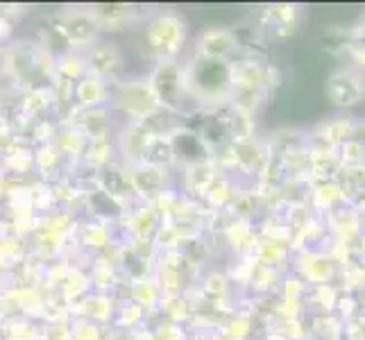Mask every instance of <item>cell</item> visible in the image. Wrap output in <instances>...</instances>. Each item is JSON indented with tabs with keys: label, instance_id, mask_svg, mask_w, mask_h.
<instances>
[{
	"label": "cell",
	"instance_id": "cell-24",
	"mask_svg": "<svg viewBox=\"0 0 365 340\" xmlns=\"http://www.w3.org/2000/svg\"><path fill=\"white\" fill-rule=\"evenodd\" d=\"M313 297H318V304L322 309H334L338 302V291L334 288V284L313 286Z\"/></svg>",
	"mask_w": 365,
	"mask_h": 340
},
{
	"label": "cell",
	"instance_id": "cell-23",
	"mask_svg": "<svg viewBox=\"0 0 365 340\" xmlns=\"http://www.w3.org/2000/svg\"><path fill=\"white\" fill-rule=\"evenodd\" d=\"M71 340H100V329L98 324L89 320H80L71 326Z\"/></svg>",
	"mask_w": 365,
	"mask_h": 340
},
{
	"label": "cell",
	"instance_id": "cell-5",
	"mask_svg": "<svg viewBox=\"0 0 365 340\" xmlns=\"http://www.w3.org/2000/svg\"><path fill=\"white\" fill-rule=\"evenodd\" d=\"M53 30L61 36V41L68 46V50H84L98 39L100 25L96 23L89 9H73L55 19Z\"/></svg>",
	"mask_w": 365,
	"mask_h": 340
},
{
	"label": "cell",
	"instance_id": "cell-8",
	"mask_svg": "<svg viewBox=\"0 0 365 340\" xmlns=\"http://www.w3.org/2000/svg\"><path fill=\"white\" fill-rule=\"evenodd\" d=\"M295 268L302 274V282H309V286H322V284H331L336 274V261L327 252L304 249L295 259Z\"/></svg>",
	"mask_w": 365,
	"mask_h": 340
},
{
	"label": "cell",
	"instance_id": "cell-16",
	"mask_svg": "<svg viewBox=\"0 0 365 340\" xmlns=\"http://www.w3.org/2000/svg\"><path fill=\"white\" fill-rule=\"evenodd\" d=\"M89 11L100 30H120L136 16V9L132 5H93Z\"/></svg>",
	"mask_w": 365,
	"mask_h": 340
},
{
	"label": "cell",
	"instance_id": "cell-14",
	"mask_svg": "<svg viewBox=\"0 0 365 340\" xmlns=\"http://www.w3.org/2000/svg\"><path fill=\"white\" fill-rule=\"evenodd\" d=\"M351 130H354V120L347 116H334L329 120L320 123L318 128L313 130L311 138H318V141H322L324 145L336 150L351 136Z\"/></svg>",
	"mask_w": 365,
	"mask_h": 340
},
{
	"label": "cell",
	"instance_id": "cell-9",
	"mask_svg": "<svg viewBox=\"0 0 365 340\" xmlns=\"http://www.w3.org/2000/svg\"><path fill=\"white\" fill-rule=\"evenodd\" d=\"M170 145H173V157L186 163L188 168L211 161V150L197 132H188L184 128H178L170 134Z\"/></svg>",
	"mask_w": 365,
	"mask_h": 340
},
{
	"label": "cell",
	"instance_id": "cell-4",
	"mask_svg": "<svg viewBox=\"0 0 365 340\" xmlns=\"http://www.w3.org/2000/svg\"><path fill=\"white\" fill-rule=\"evenodd\" d=\"M148 82L153 86V91L157 96V103L161 109L168 111H182V103L188 96L186 89V73L184 66H180L178 61H157V66L153 73L148 75Z\"/></svg>",
	"mask_w": 365,
	"mask_h": 340
},
{
	"label": "cell",
	"instance_id": "cell-13",
	"mask_svg": "<svg viewBox=\"0 0 365 340\" xmlns=\"http://www.w3.org/2000/svg\"><path fill=\"white\" fill-rule=\"evenodd\" d=\"M299 19V7L297 5H288V3H277L268 5L263 9V25L274 32L277 36H286L295 30Z\"/></svg>",
	"mask_w": 365,
	"mask_h": 340
},
{
	"label": "cell",
	"instance_id": "cell-3",
	"mask_svg": "<svg viewBox=\"0 0 365 340\" xmlns=\"http://www.w3.org/2000/svg\"><path fill=\"white\" fill-rule=\"evenodd\" d=\"M109 105L116 111H120L123 116H128L130 123H143L148 116H153L157 109H161L148 78L123 80V82L111 84Z\"/></svg>",
	"mask_w": 365,
	"mask_h": 340
},
{
	"label": "cell",
	"instance_id": "cell-11",
	"mask_svg": "<svg viewBox=\"0 0 365 340\" xmlns=\"http://www.w3.org/2000/svg\"><path fill=\"white\" fill-rule=\"evenodd\" d=\"M324 216H327V227H329V232L336 236V243L351 245L356 238L363 236L359 216H356V211H354V207H351L349 200L347 202H341L334 209H329Z\"/></svg>",
	"mask_w": 365,
	"mask_h": 340
},
{
	"label": "cell",
	"instance_id": "cell-12",
	"mask_svg": "<svg viewBox=\"0 0 365 340\" xmlns=\"http://www.w3.org/2000/svg\"><path fill=\"white\" fill-rule=\"evenodd\" d=\"M109 93H111V84L91 73H84L82 78L73 84V96L84 109L105 107L109 103Z\"/></svg>",
	"mask_w": 365,
	"mask_h": 340
},
{
	"label": "cell",
	"instance_id": "cell-28",
	"mask_svg": "<svg viewBox=\"0 0 365 340\" xmlns=\"http://www.w3.org/2000/svg\"><path fill=\"white\" fill-rule=\"evenodd\" d=\"M361 311H363V318H365V299H363V304H361Z\"/></svg>",
	"mask_w": 365,
	"mask_h": 340
},
{
	"label": "cell",
	"instance_id": "cell-25",
	"mask_svg": "<svg viewBox=\"0 0 365 340\" xmlns=\"http://www.w3.org/2000/svg\"><path fill=\"white\" fill-rule=\"evenodd\" d=\"M349 46H365V14L354 23V28L347 32Z\"/></svg>",
	"mask_w": 365,
	"mask_h": 340
},
{
	"label": "cell",
	"instance_id": "cell-20",
	"mask_svg": "<svg viewBox=\"0 0 365 340\" xmlns=\"http://www.w3.org/2000/svg\"><path fill=\"white\" fill-rule=\"evenodd\" d=\"M336 157L341 161V166H349V163H365V141L359 138H347L343 145L336 148Z\"/></svg>",
	"mask_w": 365,
	"mask_h": 340
},
{
	"label": "cell",
	"instance_id": "cell-1",
	"mask_svg": "<svg viewBox=\"0 0 365 340\" xmlns=\"http://www.w3.org/2000/svg\"><path fill=\"white\" fill-rule=\"evenodd\" d=\"M188 96L202 103H220L232 96V68L225 59L195 57L191 64L184 66Z\"/></svg>",
	"mask_w": 365,
	"mask_h": 340
},
{
	"label": "cell",
	"instance_id": "cell-2",
	"mask_svg": "<svg viewBox=\"0 0 365 340\" xmlns=\"http://www.w3.org/2000/svg\"><path fill=\"white\" fill-rule=\"evenodd\" d=\"M186 39V25L175 11H157L143 25V41L159 61H170Z\"/></svg>",
	"mask_w": 365,
	"mask_h": 340
},
{
	"label": "cell",
	"instance_id": "cell-26",
	"mask_svg": "<svg viewBox=\"0 0 365 340\" xmlns=\"http://www.w3.org/2000/svg\"><path fill=\"white\" fill-rule=\"evenodd\" d=\"M349 202H351V207H354L356 216H359V222H361V230H363V234H365V191L356 193L354 197L349 200Z\"/></svg>",
	"mask_w": 365,
	"mask_h": 340
},
{
	"label": "cell",
	"instance_id": "cell-22",
	"mask_svg": "<svg viewBox=\"0 0 365 340\" xmlns=\"http://www.w3.org/2000/svg\"><path fill=\"white\" fill-rule=\"evenodd\" d=\"M250 329H252V320L245 313H238V316H232L225 324V331L222 336L227 340H245L250 336Z\"/></svg>",
	"mask_w": 365,
	"mask_h": 340
},
{
	"label": "cell",
	"instance_id": "cell-7",
	"mask_svg": "<svg viewBox=\"0 0 365 340\" xmlns=\"http://www.w3.org/2000/svg\"><path fill=\"white\" fill-rule=\"evenodd\" d=\"M84 64H86V73L98 75L103 80H116L118 71L123 68V57L120 50L116 48V43L111 41H103L96 39L91 46H86L82 50Z\"/></svg>",
	"mask_w": 365,
	"mask_h": 340
},
{
	"label": "cell",
	"instance_id": "cell-21",
	"mask_svg": "<svg viewBox=\"0 0 365 340\" xmlns=\"http://www.w3.org/2000/svg\"><path fill=\"white\" fill-rule=\"evenodd\" d=\"M82 238H84V245L103 249L109 245V230L105 222H86L82 227Z\"/></svg>",
	"mask_w": 365,
	"mask_h": 340
},
{
	"label": "cell",
	"instance_id": "cell-19",
	"mask_svg": "<svg viewBox=\"0 0 365 340\" xmlns=\"http://www.w3.org/2000/svg\"><path fill=\"white\" fill-rule=\"evenodd\" d=\"M111 316V297L98 295V297H86L84 299V318L89 322H103Z\"/></svg>",
	"mask_w": 365,
	"mask_h": 340
},
{
	"label": "cell",
	"instance_id": "cell-6",
	"mask_svg": "<svg viewBox=\"0 0 365 340\" xmlns=\"http://www.w3.org/2000/svg\"><path fill=\"white\" fill-rule=\"evenodd\" d=\"M324 93L331 100V105L341 109L356 107L365 98V75L354 68L334 71L324 82Z\"/></svg>",
	"mask_w": 365,
	"mask_h": 340
},
{
	"label": "cell",
	"instance_id": "cell-15",
	"mask_svg": "<svg viewBox=\"0 0 365 340\" xmlns=\"http://www.w3.org/2000/svg\"><path fill=\"white\" fill-rule=\"evenodd\" d=\"M347 193L343 184L338 182L336 177H329V180H320L313 184V191H311V202L318 211H329L334 207H338L341 202H347Z\"/></svg>",
	"mask_w": 365,
	"mask_h": 340
},
{
	"label": "cell",
	"instance_id": "cell-27",
	"mask_svg": "<svg viewBox=\"0 0 365 340\" xmlns=\"http://www.w3.org/2000/svg\"><path fill=\"white\" fill-rule=\"evenodd\" d=\"M347 55L351 57V61L365 71V46H349L347 48Z\"/></svg>",
	"mask_w": 365,
	"mask_h": 340
},
{
	"label": "cell",
	"instance_id": "cell-10",
	"mask_svg": "<svg viewBox=\"0 0 365 340\" xmlns=\"http://www.w3.org/2000/svg\"><path fill=\"white\" fill-rule=\"evenodd\" d=\"M238 50V36L227 28H207L197 36L195 46V57H207V59H225Z\"/></svg>",
	"mask_w": 365,
	"mask_h": 340
},
{
	"label": "cell",
	"instance_id": "cell-18",
	"mask_svg": "<svg viewBox=\"0 0 365 340\" xmlns=\"http://www.w3.org/2000/svg\"><path fill=\"white\" fill-rule=\"evenodd\" d=\"M205 197L209 200V202L213 207H225L230 202V200H234V186L227 177H222V175H218L216 180H213L209 184V188L205 191Z\"/></svg>",
	"mask_w": 365,
	"mask_h": 340
},
{
	"label": "cell",
	"instance_id": "cell-17",
	"mask_svg": "<svg viewBox=\"0 0 365 340\" xmlns=\"http://www.w3.org/2000/svg\"><path fill=\"white\" fill-rule=\"evenodd\" d=\"M111 153H114V145H111L109 136H100V138H89L82 150L84 161L93 168H103L109 166L111 161Z\"/></svg>",
	"mask_w": 365,
	"mask_h": 340
}]
</instances>
